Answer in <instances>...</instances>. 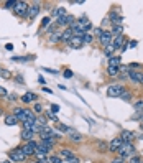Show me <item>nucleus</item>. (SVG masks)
Segmentation results:
<instances>
[{"mask_svg":"<svg viewBox=\"0 0 143 163\" xmlns=\"http://www.w3.org/2000/svg\"><path fill=\"white\" fill-rule=\"evenodd\" d=\"M120 138L124 140V144H132V140L135 138V133L132 132V130H122Z\"/></svg>","mask_w":143,"mask_h":163,"instance_id":"obj_13","label":"nucleus"},{"mask_svg":"<svg viewBox=\"0 0 143 163\" xmlns=\"http://www.w3.org/2000/svg\"><path fill=\"white\" fill-rule=\"evenodd\" d=\"M9 158L12 161H25L26 160V153L23 152V148H15L9 153Z\"/></svg>","mask_w":143,"mask_h":163,"instance_id":"obj_3","label":"nucleus"},{"mask_svg":"<svg viewBox=\"0 0 143 163\" xmlns=\"http://www.w3.org/2000/svg\"><path fill=\"white\" fill-rule=\"evenodd\" d=\"M117 153H118V157H120V158H127V157L132 158V155L135 153V147L132 144H124Z\"/></svg>","mask_w":143,"mask_h":163,"instance_id":"obj_2","label":"nucleus"},{"mask_svg":"<svg viewBox=\"0 0 143 163\" xmlns=\"http://www.w3.org/2000/svg\"><path fill=\"white\" fill-rule=\"evenodd\" d=\"M120 56H115L113 55L112 58H109V66H113V68H120Z\"/></svg>","mask_w":143,"mask_h":163,"instance_id":"obj_23","label":"nucleus"},{"mask_svg":"<svg viewBox=\"0 0 143 163\" xmlns=\"http://www.w3.org/2000/svg\"><path fill=\"white\" fill-rule=\"evenodd\" d=\"M124 91L125 89H124V86H120V84H110V86L107 87V96L109 97H117L118 99Z\"/></svg>","mask_w":143,"mask_h":163,"instance_id":"obj_4","label":"nucleus"},{"mask_svg":"<svg viewBox=\"0 0 143 163\" xmlns=\"http://www.w3.org/2000/svg\"><path fill=\"white\" fill-rule=\"evenodd\" d=\"M15 3H17V2H15V0H12V2H5V7H7V9H12V10H13Z\"/></svg>","mask_w":143,"mask_h":163,"instance_id":"obj_39","label":"nucleus"},{"mask_svg":"<svg viewBox=\"0 0 143 163\" xmlns=\"http://www.w3.org/2000/svg\"><path fill=\"white\" fill-rule=\"evenodd\" d=\"M128 77L132 81H135V83H138V84H141V86H143V73L141 71H133V69H130V71H128Z\"/></svg>","mask_w":143,"mask_h":163,"instance_id":"obj_9","label":"nucleus"},{"mask_svg":"<svg viewBox=\"0 0 143 163\" xmlns=\"http://www.w3.org/2000/svg\"><path fill=\"white\" fill-rule=\"evenodd\" d=\"M36 147H38V144L31 140V142H26L22 148H23V152L26 153V157H30V155H35L36 153Z\"/></svg>","mask_w":143,"mask_h":163,"instance_id":"obj_8","label":"nucleus"},{"mask_svg":"<svg viewBox=\"0 0 143 163\" xmlns=\"http://www.w3.org/2000/svg\"><path fill=\"white\" fill-rule=\"evenodd\" d=\"M82 40H84L85 44H87V43H92V41H94V35H92V33H85Z\"/></svg>","mask_w":143,"mask_h":163,"instance_id":"obj_32","label":"nucleus"},{"mask_svg":"<svg viewBox=\"0 0 143 163\" xmlns=\"http://www.w3.org/2000/svg\"><path fill=\"white\" fill-rule=\"evenodd\" d=\"M124 43H125V38H124V35H120V36H115V38L112 40V43H110V46L113 48V50H122V46H124Z\"/></svg>","mask_w":143,"mask_h":163,"instance_id":"obj_12","label":"nucleus"},{"mask_svg":"<svg viewBox=\"0 0 143 163\" xmlns=\"http://www.w3.org/2000/svg\"><path fill=\"white\" fill-rule=\"evenodd\" d=\"M63 74H64V77H72V71H71V69H66Z\"/></svg>","mask_w":143,"mask_h":163,"instance_id":"obj_48","label":"nucleus"},{"mask_svg":"<svg viewBox=\"0 0 143 163\" xmlns=\"http://www.w3.org/2000/svg\"><path fill=\"white\" fill-rule=\"evenodd\" d=\"M113 51H115V50H113V48H112V46H110V44H109V46H105V50H104V53H105V56H109V58H112V56H113V55H112V53H113Z\"/></svg>","mask_w":143,"mask_h":163,"instance_id":"obj_34","label":"nucleus"},{"mask_svg":"<svg viewBox=\"0 0 143 163\" xmlns=\"http://www.w3.org/2000/svg\"><path fill=\"white\" fill-rule=\"evenodd\" d=\"M9 94H7V91H5V87H2L0 86V97H7Z\"/></svg>","mask_w":143,"mask_h":163,"instance_id":"obj_46","label":"nucleus"},{"mask_svg":"<svg viewBox=\"0 0 143 163\" xmlns=\"http://www.w3.org/2000/svg\"><path fill=\"white\" fill-rule=\"evenodd\" d=\"M41 144L43 145H46V147H50V148H53L56 144V138L54 137H50V138H41Z\"/></svg>","mask_w":143,"mask_h":163,"instance_id":"obj_24","label":"nucleus"},{"mask_svg":"<svg viewBox=\"0 0 143 163\" xmlns=\"http://www.w3.org/2000/svg\"><path fill=\"white\" fill-rule=\"evenodd\" d=\"M48 161H50V163H63V158H61V157H56V155H51Z\"/></svg>","mask_w":143,"mask_h":163,"instance_id":"obj_33","label":"nucleus"},{"mask_svg":"<svg viewBox=\"0 0 143 163\" xmlns=\"http://www.w3.org/2000/svg\"><path fill=\"white\" fill-rule=\"evenodd\" d=\"M69 137H71L72 142H81V140H82V135H81V133H76L74 130H72V132H69Z\"/></svg>","mask_w":143,"mask_h":163,"instance_id":"obj_29","label":"nucleus"},{"mask_svg":"<svg viewBox=\"0 0 143 163\" xmlns=\"http://www.w3.org/2000/svg\"><path fill=\"white\" fill-rule=\"evenodd\" d=\"M130 163H141V158L140 157H132L130 158Z\"/></svg>","mask_w":143,"mask_h":163,"instance_id":"obj_41","label":"nucleus"},{"mask_svg":"<svg viewBox=\"0 0 143 163\" xmlns=\"http://www.w3.org/2000/svg\"><path fill=\"white\" fill-rule=\"evenodd\" d=\"M38 97H36V94L35 92H25V94L22 96V101L25 104H28V102H33V101H36Z\"/></svg>","mask_w":143,"mask_h":163,"instance_id":"obj_20","label":"nucleus"},{"mask_svg":"<svg viewBox=\"0 0 143 163\" xmlns=\"http://www.w3.org/2000/svg\"><path fill=\"white\" fill-rule=\"evenodd\" d=\"M141 124H143V115H141Z\"/></svg>","mask_w":143,"mask_h":163,"instance_id":"obj_58","label":"nucleus"},{"mask_svg":"<svg viewBox=\"0 0 143 163\" xmlns=\"http://www.w3.org/2000/svg\"><path fill=\"white\" fill-rule=\"evenodd\" d=\"M2 163H10V161H9V160H7V161H2Z\"/></svg>","mask_w":143,"mask_h":163,"instance_id":"obj_57","label":"nucleus"},{"mask_svg":"<svg viewBox=\"0 0 143 163\" xmlns=\"http://www.w3.org/2000/svg\"><path fill=\"white\" fill-rule=\"evenodd\" d=\"M122 145H124V140H122L120 137H117V138H112V142L109 144V150H110V152H118Z\"/></svg>","mask_w":143,"mask_h":163,"instance_id":"obj_10","label":"nucleus"},{"mask_svg":"<svg viewBox=\"0 0 143 163\" xmlns=\"http://www.w3.org/2000/svg\"><path fill=\"white\" fill-rule=\"evenodd\" d=\"M107 18L110 20V23H112V25H122V20H124V18L120 17V15L117 13L115 10H112V12H110V15H109Z\"/></svg>","mask_w":143,"mask_h":163,"instance_id":"obj_16","label":"nucleus"},{"mask_svg":"<svg viewBox=\"0 0 143 163\" xmlns=\"http://www.w3.org/2000/svg\"><path fill=\"white\" fill-rule=\"evenodd\" d=\"M59 157L61 158H64L66 161H71V163H79V158L74 155V152L72 150H69V148H63L59 152Z\"/></svg>","mask_w":143,"mask_h":163,"instance_id":"obj_5","label":"nucleus"},{"mask_svg":"<svg viewBox=\"0 0 143 163\" xmlns=\"http://www.w3.org/2000/svg\"><path fill=\"white\" fill-rule=\"evenodd\" d=\"M69 44H71V48H74V50H79V48H82L84 40L81 38V36H72L71 41H69Z\"/></svg>","mask_w":143,"mask_h":163,"instance_id":"obj_17","label":"nucleus"},{"mask_svg":"<svg viewBox=\"0 0 143 163\" xmlns=\"http://www.w3.org/2000/svg\"><path fill=\"white\" fill-rule=\"evenodd\" d=\"M43 92H48V94H53V91L50 87H43Z\"/></svg>","mask_w":143,"mask_h":163,"instance_id":"obj_55","label":"nucleus"},{"mask_svg":"<svg viewBox=\"0 0 143 163\" xmlns=\"http://www.w3.org/2000/svg\"><path fill=\"white\" fill-rule=\"evenodd\" d=\"M133 107H135V111L140 114V115H143V99H141V101H137Z\"/></svg>","mask_w":143,"mask_h":163,"instance_id":"obj_28","label":"nucleus"},{"mask_svg":"<svg viewBox=\"0 0 143 163\" xmlns=\"http://www.w3.org/2000/svg\"><path fill=\"white\" fill-rule=\"evenodd\" d=\"M105 148H107V144H105V142H99V150L100 152H104Z\"/></svg>","mask_w":143,"mask_h":163,"instance_id":"obj_44","label":"nucleus"},{"mask_svg":"<svg viewBox=\"0 0 143 163\" xmlns=\"http://www.w3.org/2000/svg\"><path fill=\"white\" fill-rule=\"evenodd\" d=\"M107 74H109L110 77H115V76H118V74H120V71H118V68L109 66V68H107Z\"/></svg>","mask_w":143,"mask_h":163,"instance_id":"obj_27","label":"nucleus"},{"mask_svg":"<svg viewBox=\"0 0 143 163\" xmlns=\"http://www.w3.org/2000/svg\"><path fill=\"white\" fill-rule=\"evenodd\" d=\"M122 31H124V28H122V25H113L112 30H110V33H112V36H120Z\"/></svg>","mask_w":143,"mask_h":163,"instance_id":"obj_26","label":"nucleus"},{"mask_svg":"<svg viewBox=\"0 0 143 163\" xmlns=\"http://www.w3.org/2000/svg\"><path fill=\"white\" fill-rule=\"evenodd\" d=\"M94 33H96L97 36H100L102 33H104V30H102V28H100V27H97V28H94Z\"/></svg>","mask_w":143,"mask_h":163,"instance_id":"obj_43","label":"nucleus"},{"mask_svg":"<svg viewBox=\"0 0 143 163\" xmlns=\"http://www.w3.org/2000/svg\"><path fill=\"white\" fill-rule=\"evenodd\" d=\"M38 81H40L41 84H44V77H43V76H40V77H38Z\"/></svg>","mask_w":143,"mask_h":163,"instance_id":"obj_56","label":"nucleus"},{"mask_svg":"<svg viewBox=\"0 0 143 163\" xmlns=\"http://www.w3.org/2000/svg\"><path fill=\"white\" fill-rule=\"evenodd\" d=\"M50 40L53 43H58V41H61V33L59 31H54V33H53L51 36H50Z\"/></svg>","mask_w":143,"mask_h":163,"instance_id":"obj_31","label":"nucleus"},{"mask_svg":"<svg viewBox=\"0 0 143 163\" xmlns=\"http://www.w3.org/2000/svg\"><path fill=\"white\" fill-rule=\"evenodd\" d=\"M15 99H17V96H15V94H9V96H7V101H15Z\"/></svg>","mask_w":143,"mask_h":163,"instance_id":"obj_52","label":"nucleus"},{"mask_svg":"<svg viewBox=\"0 0 143 163\" xmlns=\"http://www.w3.org/2000/svg\"><path fill=\"white\" fill-rule=\"evenodd\" d=\"M43 71H48V73H51V74H58L56 69H50V68H43Z\"/></svg>","mask_w":143,"mask_h":163,"instance_id":"obj_49","label":"nucleus"},{"mask_svg":"<svg viewBox=\"0 0 143 163\" xmlns=\"http://www.w3.org/2000/svg\"><path fill=\"white\" fill-rule=\"evenodd\" d=\"M76 22V18L74 17H72V15H63V17H59V18H56V25H58V27H71L72 25V23H74Z\"/></svg>","mask_w":143,"mask_h":163,"instance_id":"obj_6","label":"nucleus"},{"mask_svg":"<svg viewBox=\"0 0 143 163\" xmlns=\"http://www.w3.org/2000/svg\"><path fill=\"white\" fill-rule=\"evenodd\" d=\"M50 152H51V148H50V147L43 145L41 142H40L38 147H36V153H35V155H36V157H44V155H48Z\"/></svg>","mask_w":143,"mask_h":163,"instance_id":"obj_15","label":"nucleus"},{"mask_svg":"<svg viewBox=\"0 0 143 163\" xmlns=\"http://www.w3.org/2000/svg\"><path fill=\"white\" fill-rule=\"evenodd\" d=\"M40 137L41 138H50V137H54V138H58L59 135H54V132H53V129L51 127H43V130L40 132Z\"/></svg>","mask_w":143,"mask_h":163,"instance_id":"obj_18","label":"nucleus"},{"mask_svg":"<svg viewBox=\"0 0 143 163\" xmlns=\"http://www.w3.org/2000/svg\"><path fill=\"white\" fill-rule=\"evenodd\" d=\"M5 50H7V51H13V44H12V43H7V44H5Z\"/></svg>","mask_w":143,"mask_h":163,"instance_id":"obj_51","label":"nucleus"},{"mask_svg":"<svg viewBox=\"0 0 143 163\" xmlns=\"http://www.w3.org/2000/svg\"><path fill=\"white\" fill-rule=\"evenodd\" d=\"M109 23H110V20H109V18H104V20H102V23H100V28L104 30V27H107Z\"/></svg>","mask_w":143,"mask_h":163,"instance_id":"obj_42","label":"nucleus"},{"mask_svg":"<svg viewBox=\"0 0 143 163\" xmlns=\"http://www.w3.org/2000/svg\"><path fill=\"white\" fill-rule=\"evenodd\" d=\"M33 135H35L33 130H23V132H22V140L23 142H31Z\"/></svg>","mask_w":143,"mask_h":163,"instance_id":"obj_21","label":"nucleus"},{"mask_svg":"<svg viewBox=\"0 0 143 163\" xmlns=\"http://www.w3.org/2000/svg\"><path fill=\"white\" fill-rule=\"evenodd\" d=\"M128 48H130V46H128V41H125V43H124V46H122V51H127Z\"/></svg>","mask_w":143,"mask_h":163,"instance_id":"obj_53","label":"nucleus"},{"mask_svg":"<svg viewBox=\"0 0 143 163\" xmlns=\"http://www.w3.org/2000/svg\"><path fill=\"white\" fill-rule=\"evenodd\" d=\"M99 40H100V44H102V46H109V44L112 43V33L107 31V30H104V33L99 36Z\"/></svg>","mask_w":143,"mask_h":163,"instance_id":"obj_11","label":"nucleus"},{"mask_svg":"<svg viewBox=\"0 0 143 163\" xmlns=\"http://www.w3.org/2000/svg\"><path fill=\"white\" fill-rule=\"evenodd\" d=\"M59 130H61V132H72V129H69V127H66V125H59Z\"/></svg>","mask_w":143,"mask_h":163,"instance_id":"obj_40","label":"nucleus"},{"mask_svg":"<svg viewBox=\"0 0 143 163\" xmlns=\"http://www.w3.org/2000/svg\"><path fill=\"white\" fill-rule=\"evenodd\" d=\"M0 114H2V109H0Z\"/></svg>","mask_w":143,"mask_h":163,"instance_id":"obj_59","label":"nucleus"},{"mask_svg":"<svg viewBox=\"0 0 143 163\" xmlns=\"http://www.w3.org/2000/svg\"><path fill=\"white\" fill-rule=\"evenodd\" d=\"M50 111H53V114H56V112H58V111H59V105H58V104H53V105H51V109H50Z\"/></svg>","mask_w":143,"mask_h":163,"instance_id":"obj_45","label":"nucleus"},{"mask_svg":"<svg viewBox=\"0 0 143 163\" xmlns=\"http://www.w3.org/2000/svg\"><path fill=\"white\" fill-rule=\"evenodd\" d=\"M137 44H138L137 40H133V41H128V46H130V48H137Z\"/></svg>","mask_w":143,"mask_h":163,"instance_id":"obj_50","label":"nucleus"},{"mask_svg":"<svg viewBox=\"0 0 143 163\" xmlns=\"http://www.w3.org/2000/svg\"><path fill=\"white\" fill-rule=\"evenodd\" d=\"M28 10H30V5H28L26 2H17L13 7L15 15H17V17H22V18L28 17Z\"/></svg>","mask_w":143,"mask_h":163,"instance_id":"obj_1","label":"nucleus"},{"mask_svg":"<svg viewBox=\"0 0 143 163\" xmlns=\"http://www.w3.org/2000/svg\"><path fill=\"white\" fill-rule=\"evenodd\" d=\"M46 117H48V119H51V120H54V122H58V117H56V114H53L51 111L46 114Z\"/></svg>","mask_w":143,"mask_h":163,"instance_id":"obj_38","label":"nucleus"},{"mask_svg":"<svg viewBox=\"0 0 143 163\" xmlns=\"http://www.w3.org/2000/svg\"><path fill=\"white\" fill-rule=\"evenodd\" d=\"M33 109H35V112H38V114H40V112H41V111H43V107H41V105H40L38 102H36V104H35V107H33Z\"/></svg>","mask_w":143,"mask_h":163,"instance_id":"obj_47","label":"nucleus"},{"mask_svg":"<svg viewBox=\"0 0 143 163\" xmlns=\"http://www.w3.org/2000/svg\"><path fill=\"white\" fill-rule=\"evenodd\" d=\"M0 77H5V79H10V71H7V69H2V71H0Z\"/></svg>","mask_w":143,"mask_h":163,"instance_id":"obj_36","label":"nucleus"},{"mask_svg":"<svg viewBox=\"0 0 143 163\" xmlns=\"http://www.w3.org/2000/svg\"><path fill=\"white\" fill-rule=\"evenodd\" d=\"M51 15L53 17H63V15H66V9H64V7H59V9H54L51 12Z\"/></svg>","mask_w":143,"mask_h":163,"instance_id":"obj_25","label":"nucleus"},{"mask_svg":"<svg viewBox=\"0 0 143 163\" xmlns=\"http://www.w3.org/2000/svg\"><path fill=\"white\" fill-rule=\"evenodd\" d=\"M77 25H79L81 28H82V30L85 31V33H89V31L92 30V23H91V20H89L87 17H81L79 20H77Z\"/></svg>","mask_w":143,"mask_h":163,"instance_id":"obj_7","label":"nucleus"},{"mask_svg":"<svg viewBox=\"0 0 143 163\" xmlns=\"http://www.w3.org/2000/svg\"><path fill=\"white\" fill-rule=\"evenodd\" d=\"M118 99H124V101H130V99H132V94H130L128 91H124V92H122V96L118 97Z\"/></svg>","mask_w":143,"mask_h":163,"instance_id":"obj_35","label":"nucleus"},{"mask_svg":"<svg viewBox=\"0 0 143 163\" xmlns=\"http://www.w3.org/2000/svg\"><path fill=\"white\" fill-rule=\"evenodd\" d=\"M33 56H13L12 61H17V63H23V61H30Z\"/></svg>","mask_w":143,"mask_h":163,"instance_id":"obj_30","label":"nucleus"},{"mask_svg":"<svg viewBox=\"0 0 143 163\" xmlns=\"http://www.w3.org/2000/svg\"><path fill=\"white\" fill-rule=\"evenodd\" d=\"M40 10H41V5H40V3H31V5H30V10H28V18L33 20L36 15L40 13Z\"/></svg>","mask_w":143,"mask_h":163,"instance_id":"obj_14","label":"nucleus"},{"mask_svg":"<svg viewBox=\"0 0 143 163\" xmlns=\"http://www.w3.org/2000/svg\"><path fill=\"white\" fill-rule=\"evenodd\" d=\"M74 36V33H72L71 28H64V31H61V41H66L69 43L71 41V38Z\"/></svg>","mask_w":143,"mask_h":163,"instance_id":"obj_19","label":"nucleus"},{"mask_svg":"<svg viewBox=\"0 0 143 163\" xmlns=\"http://www.w3.org/2000/svg\"><path fill=\"white\" fill-rule=\"evenodd\" d=\"M50 23H51V18H50V17H44V18H43V22H41V27L44 28V27L50 25Z\"/></svg>","mask_w":143,"mask_h":163,"instance_id":"obj_37","label":"nucleus"},{"mask_svg":"<svg viewBox=\"0 0 143 163\" xmlns=\"http://www.w3.org/2000/svg\"><path fill=\"white\" fill-rule=\"evenodd\" d=\"M17 122H18V119L13 115V114H9V115H5V125H17Z\"/></svg>","mask_w":143,"mask_h":163,"instance_id":"obj_22","label":"nucleus"},{"mask_svg":"<svg viewBox=\"0 0 143 163\" xmlns=\"http://www.w3.org/2000/svg\"><path fill=\"white\" fill-rule=\"evenodd\" d=\"M112 163H124V158L118 157V158H115V160H112Z\"/></svg>","mask_w":143,"mask_h":163,"instance_id":"obj_54","label":"nucleus"}]
</instances>
